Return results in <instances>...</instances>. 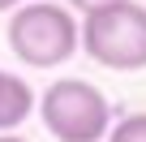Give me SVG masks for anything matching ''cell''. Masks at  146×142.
<instances>
[{
  "label": "cell",
  "instance_id": "6da1fadb",
  "mask_svg": "<svg viewBox=\"0 0 146 142\" xmlns=\"http://www.w3.org/2000/svg\"><path fill=\"white\" fill-rule=\"evenodd\" d=\"M13 56L30 69H56L64 65L73 52L82 47V26L73 17L69 5H56V0H30L9 17L5 30Z\"/></svg>",
  "mask_w": 146,
  "mask_h": 142
},
{
  "label": "cell",
  "instance_id": "7a4b0ae2",
  "mask_svg": "<svg viewBox=\"0 0 146 142\" xmlns=\"http://www.w3.org/2000/svg\"><path fill=\"white\" fill-rule=\"evenodd\" d=\"M39 121L56 142H108L116 125L108 95L82 78H56L39 95Z\"/></svg>",
  "mask_w": 146,
  "mask_h": 142
},
{
  "label": "cell",
  "instance_id": "5b68a950",
  "mask_svg": "<svg viewBox=\"0 0 146 142\" xmlns=\"http://www.w3.org/2000/svg\"><path fill=\"white\" fill-rule=\"evenodd\" d=\"M108 142H146V112H129L112 125Z\"/></svg>",
  "mask_w": 146,
  "mask_h": 142
},
{
  "label": "cell",
  "instance_id": "277c9868",
  "mask_svg": "<svg viewBox=\"0 0 146 142\" xmlns=\"http://www.w3.org/2000/svg\"><path fill=\"white\" fill-rule=\"evenodd\" d=\"M35 112V91L26 78L9 73V69H0V133L17 129L26 116Z\"/></svg>",
  "mask_w": 146,
  "mask_h": 142
},
{
  "label": "cell",
  "instance_id": "8992f818",
  "mask_svg": "<svg viewBox=\"0 0 146 142\" xmlns=\"http://www.w3.org/2000/svg\"><path fill=\"white\" fill-rule=\"evenodd\" d=\"M116 5H129V0H69V9H78L82 17H90V13H103V9H116Z\"/></svg>",
  "mask_w": 146,
  "mask_h": 142
},
{
  "label": "cell",
  "instance_id": "3957f363",
  "mask_svg": "<svg viewBox=\"0 0 146 142\" xmlns=\"http://www.w3.org/2000/svg\"><path fill=\"white\" fill-rule=\"evenodd\" d=\"M82 52L116 73L146 69V5L129 0V5L82 17Z\"/></svg>",
  "mask_w": 146,
  "mask_h": 142
},
{
  "label": "cell",
  "instance_id": "ba28073f",
  "mask_svg": "<svg viewBox=\"0 0 146 142\" xmlns=\"http://www.w3.org/2000/svg\"><path fill=\"white\" fill-rule=\"evenodd\" d=\"M0 142H26V138H17V133H0Z\"/></svg>",
  "mask_w": 146,
  "mask_h": 142
},
{
  "label": "cell",
  "instance_id": "52a82bcc",
  "mask_svg": "<svg viewBox=\"0 0 146 142\" xmlns=\"http://www.w3.org/2000/svg\"><path fill=\"white\" fill-rule=\"evenodd\" d=\"M22 5H30V0H0V13H5V9H9V13H17Z\"/></svg>",
  "mask_w": 146,
  "mask_h": 142
}]
</instances>
